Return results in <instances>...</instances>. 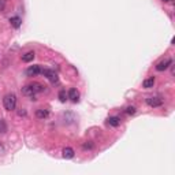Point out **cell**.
Listing matches in <instances>:
<instances>
[{"mask_svg": "<svg viewBox=\"0 0 175 175\" xmlns=\"http://www.w3.org/2000/svg\"><path fill=\"white\" fill-rule=\"evenodd\" d=\"M44 85H41V84H38V82H33V84H30V85H26V86H23L21 89V92H22V94L23 96H29V97H34V94H37V93H40V92H43L44 90Z\"/></svg>", "mask_w": 175, "mask_h": 175, "instance_id": "1", "label": "cell"}, {"mask_svg": "<svg viewBox=\"0 0 175 175\" xmlns=\"http://www.w3.org/2000/svg\"><path fill=\"white\" fill-rule=\"evenodd\" d=\"M3 107L5 111H14L16 107V96L14 93H8L3 97Z\"/></svg>", "mask_w": 175, "mask_h": 175, "instance_id": "2", "label": "cell"}, {"mask_svg": "<svg viewBox=\"0 0 175 175\" xmlns=\"http://www.w3.org/2000/svg\"><path fill=\"white\" fill-rule=\"evenodd\" d=\"M145 101H146V104H148L149 107H152V108H157V107H161V105H163V98L157 97V96L148 97Z\"/></svg>", "mask_w": 175, "mask_h": 175, "instance_id": "3", "label": "cell"}, {"mask_svg": "<svg viewBox=\"0 0 175 175\" xmlns=\"http://www.w3.org/2000/svg\"><path fill=\"white\" fill-rule=\"evenodd\" d=\"M41 74H43L44 77H46V78H48L49 81L52 82V84H56V82H57V74L55 73L53 70H49V68H44V70H41Z\"/></svg>", "mask_w": 175, "mask_h": 175, "instance_id": "4", "label": "cell"}, {"mask_svg": "<svg viewBox=\"0 0 175 175\" xmlns=\"http://www.w3.org/2000/svg\"><path fill=\"white\" fill-rule=\"evenodd\" d=\"M171 64H172V59L166 57L164 60H161V62H159L157 64H156V70H157V71H164V70H167Z\"/></svg>", "mask_w": 175, "mask_h": 175, "instance_id": "5", "label": "cell"}, {"mask_svg": "<svg viewBox=\"0 0 175 175\" xmlns=\"http://www.w3.org/2000/svg\"><path fill=\"white\" fill-rule=\"evenodd\" d=\"M41 70H43V68H41L38 64L30 66V67L26 70V75L27 77H36V75H38V74H41Z\"/></svg>", "mask_w": 175, "mask_h": 175, "instance_id": "6", "label": "cell"}, {"mask_svg": "<svg viewBox=\"0 0 175 175\" xmlns=\"http://www.w3.org/2000/svg\"><path fill=\"white\" fill-rule=\"evenodd\" d=\"M67 96H68V98H70L71 101H74V103H77V101L79 100V92L75 89V88H71V89L68 90Z\"/></svg>", "mask_w": 175, "mask_h": 175, "instance_id": "7", "label": "cell"}, {"mask_svg": "<svg viewBox=\"0 0 175 175\" xmlns=\"http://www.w3.org/2000/svg\"><path fill=\"white\" fill-rule=\"evenodd\" d=\"M48 116H49L48 109L40 108V109H37V111H36V118H38V119H46Z\"/></svg>", "mask_w": 175, "mask_h": 175, "instance_id": "8", "label": "cell"}, {"mask_svg": "<svg viewBox=\"0 0 175 175\" xmlns=\"http://www.w3.org/2000/svg\"><path fill=\"white\" fill-rule=\"evenodd\" d=\"M10 23L12 27H15V29H19L22 25V19L19 18V16H11L10 18Z\"/></svg>", "mask_w": 175, "mask_h": 175, "instance_id": "9", "label": "cell"}, {"mask_svg": "<svg viewBox=\"0 0 175 175\" xmlns=\"http://www.w3.org/2000/svg\"><path fill=\"white\" fill-rule=\"evenodd\" d=\"M153 85H155V77H149V78H146L142 82V86L145 89H150V88H153Z\"/></svg>", "mask_w": 175, "mask_h": 175, "instance_id": "10", "label": "cell"}, {"mask_svg": "<svg viewBox=\"0 0 175 175\" xmlns=\"http://www.w3.org/2000/svg\"><path fill=\"white\" fill-rule=\"evenodd\" d=\"M34 56H36V53L33 51H29V52H26L25 55H22V60H23L25 63H29V62H32L33 59H34Z\"/></svg>", "mask_w": 175, "mask_h": 175, "instance_id": "11", "label": "cell"}, {"mask_svg": "<svg viewBox=\"0 0 175 175\" xmlns=\"http://www.w3.org/2000/svg\"><path fill=\"white\" fill-rule=\"evenodd\" d=\"M63 157L64 159H73L74 157V149L73 148H64L63 149Z\"/></svg>", "mask_w": 175, "mask_h": 175, "instance_id": "12", "label": "cell"}, {"mask_svg": "<svg viewBox=\"0 0 175 175\" xmlns=\"http://www.w3.org/2000/svg\"><path fill=\"white\" fill-rule=\"evenodd\" d=\"M108 125L112 127H118L120 125V119L118 116H109L108 118Z\"/></svg>", "mask_w": 175, "mask_h": 175, "instance_id": "13", "label": "cell"}, {"mask_svg": "<svg viewBox=\"0 0 175 175\" xmlns=\"http://www.w3.org/2000/svg\"><path fill=\"white\" fill-rule=\"evenodd\" d=\"M57 97H59V100L62 101V103H66V100L68 98V96H67V93H66V90H60L59 94H57Z\"/></svg>", "mask_w": 175, "mask_h": 175, "instance_id": "14", "label": "cell"}, {"mask_svg": "<svg viewBox=\"0 0 175 175\" xmlns=\"http://www.w3.org/2000/svg\"><path fill=\"white\" fill-rule=\"evenodd\" d=\"M0 133L2 134L7 133V123H5V120L2 119V118H0Z\"/></svg>", "mask_w": 175, "mask_h": 175, "instance_id": "15", "label": "cell"}, {"mask_svg": "<svg viewBox=\"0 0 175 175\" xmlns=\"http://www.w3.org/2000/svg\"><path fill=\"white\" fill-rule=\"evenodd\" d=\"M137 112V109H136V107H127V108H126V114H129V115H134Z\"/></svg>", "mask_w": 175, "mask_h": 175, "instance_id": "16", "label": "cell"}, {"mask_svg": "<svg viewBox=\"0 0 175 175\" xmlns=\"http://www.w3.org/2000/svg\"><path fill=\"white\" fill-rule=\"evenodd\" d=\"M82 148H84V149H92V148H93V144H92V142H89V141H88L86 144H84V145H82Z\"/></svg>", "mask_w": 175, "mask_h": 175, "instance_id": "17", "label": "cell"}, {"mask_svg": "<svg viewBox=\"0 0 175 175\" xmlns=\"http://www.w3.org/2000/svg\"><path fill=\"white\" fill-rule=\"evenodd\" d=\"M5 7V0H0V11H3Z\"/></svg>", "mask_w": 175, "mask_h": 175, "instance_id": "18", "label": "cell"}, {"mask_svg": "<svg viewBox=\"0 0 175 175\" xmlns=\"http://www.w3.org/2000/svg\"><path fill=\"white\" fill-rule=\"evenodd\" d=\"M18 115L19 116H25V115H26V111H25V109H21V111H18Z\"/></svg>", "mask_w": 175, "mask_h": 175, "instance_id": "19", "label": "cell"}, {"mask_svg": "<svg viewBox=\"0 0 175 175\" xmlns=\"http://www.w3.org/2000/svg\"><path fill=\"white\" fill-rule=\"evenodd\" d=\"M3 152H4V148H3V145L2 144H0V155H2V153Z\"/></svg>", "mask_w": 175, "mask_h": 175, "instance_id": "20", "label": "cell"}, {"mask_svg": "<svg viewBox=\"0 0 175 175\" xmlns=\"http://www.w3.org/2000/svg\"><path fill=\"white\" fill-rule=\"evenodd\" d=\"M163 2H166V3H168V2H171V0H163Z\"/></svg>", "mask_w": 175, "mask_h": 175, "instance_id": "21", "label": "cell"}]
</instances>
